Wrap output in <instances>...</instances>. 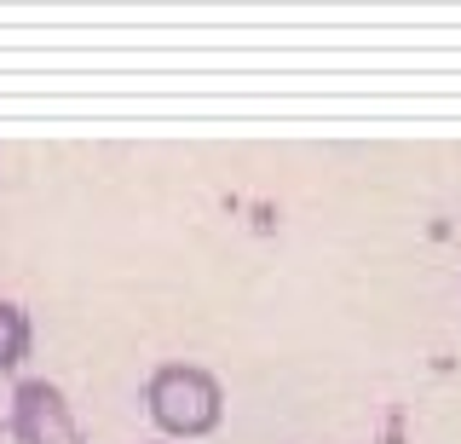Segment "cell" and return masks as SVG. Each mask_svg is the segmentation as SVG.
Returning <instances> with one entry per match:
<instances>
[{
    "label": "cell",
    "mask_w": 461,
    "mask_h": 444,
    "mask_svg": "<svg viewBox=\"0 0 461 444\" xmlns=\"http://www.w3.org/2000/svg\"><path fill=\"white\" fill-rule=\"evenodd\" d=\"M144 404H150V421L173 439H202L220 427L225 415V393L220 381L202 364H162L144 386Z\"/></svg>",
    "instance_id": "cell-1"
},
{
    "label": "cell",
    "mask_w": 461,
    "mask_h": 444,
    "mask_svg": "<svg viewBox=\"0 0 461 444\" xmlns=\"http://www.w3.org/2000/svg\"><path fill=\"white\" fill-rule=\"evenodd\" d=\"M12 433H18V444H86L81 421L69 415L64 393L52 381H18V393H12Z\"/></svg>",
    "instance_id": "cell-2"
},
{
    "label": "cell",
    "mask_w": 461,
    "mask_h": 444,
    "mask_svg": "<svg viewBox=\"0 0 461 444\" xmlns=\"http://www.w3.org/2000/svg\"><path fill=\"white\" fill-rule=\"evenodd\" d=\"M29 358V312L18 300H0V376Z\"/></svg>",
    "instance_id": "cell-3"
}]
</instances>
